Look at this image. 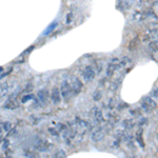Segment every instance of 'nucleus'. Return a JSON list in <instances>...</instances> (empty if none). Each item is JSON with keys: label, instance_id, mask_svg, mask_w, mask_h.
<instances>
[{"label": "nucleus", "instance_id": "obj_3", "mask_svg": "<svg viewBox=\"0 0 158 158\" xmlns=\"http://www.w3.org/2000/svg\"><path fill=\"white\" fill-rule=\"evenodd\" d=\"M71 88H72V91H73V94H79L81 92L83 88V84L81 82V80L79 78L77 77H73L72 79V85H71Z\"/></svg>", "mask_w": 158, "mask_h": 158}, {"label": "nucleus", "instance_id": "obj_16", "mask_svg": "<svg viewBox=\"0 0 158 158\" xmlns=\"http://www.w3.org/2000/svg\"><path fill=\"white\" fill-rule=\"evenodd\" d=\"M65 157H66V153L63 150L57 151L55 153V155H54V158H65Z\"/></svg>", "mask_w": 158, "mask_h": 158}, {"label": "nucleus", "instance_id": "obj_24", "mask_svg": "<svg viewBox=\"0 0 158 158\" xmlns=\"http://www.w3.org/2000/svg\"><path fill=\"white\" fill-rule=\"evenodd\" d=\"M123 124H124V127H126L127 129H131L133 128L134 123L132 122V120H124V122H123Z\"/></svg>", "mask_w": 158, "mask_h": 158}, {"label": "nucleus", "instance_id": "obj_15", "mask_svg": "<svg viewBox=\"0 0 158 158\" xmlns=\"http://www.w3.org/2000/svg\"><path fill=\"white\" fill-rule=\"evenodd\" d=\"M94 117H95V120L97 121V122H102L103 121V114L101 111L98 110V112L94 115Z\"/></svg>", "mask_w": 158, "mask_h": 158}, {"label": "nucleus", "instance_id": "obj_26", "mask_svg": "<svg viewBox=\"0 0 158 158\" xmlns=\"http://www.w3.org/2000/svg\"><path fill=\"white\" fill-rule=\"evenodd\" d=\"M49 131H50V133L52 134V135H54V136H56V137H58L59 136V133H58L57 131H56V129H49Z\"/></svg>", "mask_w": 158, "mask_h": 158}, {"label": "nucleus", "instance_id": "obj_19", "mask_svg": "<svg viewBox=\"0 0 158 158\" xmlns=\"http://www.w3.org/2000/svg\"><path fill=\"white\" fill-rule=\"evenodd\" d=\"M149 48L152 51V53H154V52L157 53V40L152 41V42L150 43V45H149Z\"/></svg>", "mask_w": 158, "mask_h": 158}, {"label": "nucleus", "instance_id": "obj_5", "mask_svg": "<svg viewBox=\"0 0 158 158\" xmlns=\"http://www.w3.org/2000/svg\"><path fill=\"white\" fill-rule=\"evenodd\" d=\"M104 136H105L104 131L102 129H98V130H96L92 134V140L95 141V142H99V141H101L104 138Z\"/></svg>", "mask_w": 158, "mask_h": 158}, {"label": "nucleus", "instance_id": "obj_18", "mask_svg": "<svg viewBox=\"0 0 158 158\" xmlns=\"http://www.w3.org/2000/svg\"><path fill=\"white\" fill-rule=\"evenodd\" d=\"M144 14H143V13H141V12H137V13H135V14H134V19H135V20H137V21H141L143 19V18H144Z\"/></svg>", "mask_w": 158, "mask_h": 158}, {"label": "nucleus", "instance_id": "obj_30", "mask_svg": "<svg viewBox=\"0 0 158 158\" xmlns=\"http://www.w3.org/2000/svg\"><path fill=\"white\" fill-rule=\"evenodd\" d=\"M8 147H9V141L8 140H4V143H3V148L8 149Z\"/></svg>", "mask_w": 158, "mask_h": 158}, {"label": "nucleus", "instance_id": "obj_23", "mask_svg": "<svg viewBox=\"0 0 158 158\" xmlns=\"http://www.w3.org/2000/svg\"><path fill=\"white\" fill-rule=\"evenodd\" d=\"M34 98V95H32V94H29V95L24 96V97H22V99H21V102L22 103H25L26 101L31 100V99H33Z\"/></svg>", "mask_w": 158, "mask_h": 158}, {"label": "nucleus", "instance_id": "obj_31", "mask_svg": "<svg viewBox=\"0 0 158 158\" xmlns=\"http://www.w3.org/2000/svg\"><path fill=\"white\" fill-rule=\"evenodd\" d=\"M97 112H98V108H96V107H95V108H94L93 110H92V114H93V115H95V114L97 113Z\"/></svg>", "mask_w": 158, "mask_h": 158}, {"label": "nucleus", "instance_id": "obj_12", "mask_svg": "<svg viewBox=\"0 0 158 158\" xmlns=\"http://www.w3.org/2000/svg\"><path fill=\"white\" fill-rule=\"evenodd\" d=\"M138 46H139V39H138V37H136L130 42L129 49H130L131 51H134V50H136V49H138Z\"/></svg>", "mask_w": 158, "mask_h": 158}, {"label": "nucleus", "instance_id": "obj_22", "mask_svg": "<svg viewBox=\"0 0 158 158\" xmlns=\"http://www.w3.org/2000/svg\"><path fill=\"white\" fill-rule=\"evenodd\" d=\"M2 129L5 131V132H9V131L12 129V123L8 122V121H6V122H3L2 123Z\"/></svg>", "mask_w": 158, "mask_h": 158}, {"label": "nucleus", "instance_id": "obj_27", "mask_svg": "<svg viewBox=\"0 0 158 158\" xmlns=\"http://www.w3.org/2000/svg\"><path fill=\"white\" fill-rule=\"evenodd\" d=\"M70 22H72V13L69 14L68 18H66V23H70Z\"/></svg>", "mask_w": 158, "mask_h": 158}, {"label": "nucleus", "instance_id": "obj_33", "mask_svg": "<svg viewBox=\"0 0 158 158\" xmlns=\"http://www.w3.org/2000/svg\"><path fill=\"white\" fill-rule=\"evenodd\" d=\"M1 128H2V123H1V124H0V132H1V131H2V130H1Z\"/></svg>", "mask_w": 158, "mask_h": 158}, {"label": "nucleus", "instance_id": "obj_32", "mask_svg": "<svg viewBox=\"0 0 158 158\" xmlns=\"http://www.w3.org/2000/svg\"><path fill=\"white\" fill-rule=\"evenodd\" d=\"M2 72H3V68H2V66H0V74L2 73Z\"/></svg>", "mask_w": 158, "mask_h": 158}, {"label": "nucleus", "instance_id": "obj_11", "mask_svg": "<svg viewBox=\"0 0 158 158\" xmlns=\"http://www.w3.org/2000/svg\"><path fill=\"white\" fill-rule=\"evenodd\" d=\"M142 101H144L147 104L150 105L152 109H155L156 107H157V102H156V101L154 100V98H152V97H144L142 99Z\"/></svg>", "mask_w": 158, "mask_h": 158}, {"label": "nucleus", "instance_id": "obj_6", "mask_svg": "<svg viewBox=\"0 0 158 158\" xmlns=\"http://www.w3.org/2000/svg\"><path fill=\"white\" fill-rule=\"evenodd\" d=\"M37 96L38 98H39V100L41 101V102L45 103L46 101H48L49 99V92L46 90H40V91H38V93H37Z\"/></svg>", "mask_w": 158, "mask_h": 158}, {"label": "nucleus", "instance_id": "obj_8", "mask_svg": "<svg viewBox=\"0 0 158 158\" xmlns=\"http://www.w3.org/2000/svg\"><path fill=\"white\" fill-rule=\"evenodd\" d=\"M119 68H120V64H116V63H111V64L108 66V69H107V75L111 76L112 74L114 73V72H115V71H117Z\"/></svg>", "mask_w": 158, "mask_h": 158}, {"label": "nucleus", "instance_id": "obj_9", "mask_svg": "<svg viewBox=\"0 0 158 158\" xmlns=\"http://www.w3.org/2000/svg\"><path fill=\"white\" fill-rule=\"evenodd\" d=\"M57 25H58L57 21H54V22H52L50 25H49L48 28H46V30H45L44 32H43V35H45V36H46V35H50L51 33H52L53 31H54L56 28H57Z\"/></svg>", "mask_w": 158, "mask_h": 158}, {"label": "nucleus", "instance_id": "obj_10", "mask_svg": "<svg viewBox=\"0 0 158 158\" xmlns=\"http://www.w3.org/2000/svg\"><path fill=\"white\" fill-rule=\"evenodd\" d=\"M130 1H128V0H120L119 4H118V9H120L121 11H127L128 9H130Z\"/></svg>", "mask_w": 158, "mask_h": 158}, {"label": "nucleus", "instance_id": "obj_28", "mask_svg": "<svg viewBox=\"0 0 158 158\" xmlns=\"http://www.w3.org/2000/svg\"><path fill=\"white\" fill-rule=\"evenodd\" d=\"M148 122V119L147 118H142L140 120V122H139V124H144V123H147Z\"/></svg>", "mask_w": 158, "mask_h": 158}, {"label": "nucleus", "instance_id": "obj_7", "mask_svg": "<svg viewBox=\"0 0 158 158\" xmlns=\"http://www.w3.org/2000/svg\"><path fill=\"white\" fill-rule=\"evenodd\" d=\"M19 104L16 100H13V99H9L6 102L4 103V108L5 109H9V110H14V109L18 108Z\"/></svg>", "mask_w": 158, "mask_h": 158}, {"label": "nucleus", "instance_id": "obj_20", "mask_svg": "<svg viewBox=\"0 0 158 158\" xmlns=\"http://www.w3.org/2000/svg\"><path fill=\"white\" fill-rule=\"evenodd\" d=\"M141 108H142L143 110L146 111L147 113H151V112L153 111V109L151 108V107H150L149 104H147V103L144 102V101H142V102H141Z\"/></svg>", "mask_w": 158, "mask_h": 158}, {"label": "nucleus", "instance_id": "obj_2", "mask_svg": "<svg viewBox=\"0 0 158 158\" xmlns=\"http://www.w3.org/2000/svg\"><path fill=\"white\" fill-rule=\"evenodd\" d=\"M95 70H94L91 65H88V66H85V69L83 70V73H82V76L84 78L85 81H92L95 78Z\"/></svg>", "mask_w": 158, "mask_h": 158}, {"label": "nucleus", "instance_id": "obj_14", "mask_svg": "<svg viewBox=\"0 0 158 158\" xmlns=\"http://www.w3.org/2000/svg\"><path fill=\"white\" fill-rule=\"evenodd\" d=\"M35 148L37 149L38 151H40V152H44V151L48 150V148L45 146V142H43V141H39L35 146Z\"/></svg>", "mask_w": 158, "mask_h": 158}, {"label": "nucleus", "instance_id": "obj_21", "mask_svg": "<svg viewBox=\"0 0 158 158\" xmlns=\"http://www.w3.org/2000/svg\"><path fill=\"white\" fill-rule=\"evenodd\" d=\"M78 126L80 127L81 129H87L89 127V123H88V121L82 120V119H79V120H78Z\"/></svg>", "mask_w": 158, "mask_h": 158}, {"label": "nucleus", "instance_id": "obj_25", "mask_svg": "<svg viewBox=\"0 0 158 158\" xmlns=\"http://www.w3.org/2000/svg\"><path fill=\"white\" fill-rule=\"evenodd\" d=\"M136 138H137L138 142L140 143V146L143 147V142H142V137H141V131L139 132V133L137 134V136H136Z\"/></svg>", "mask_w": 158, "mask_h": 158}, {"label": "nucleus", "instance_id": "obj_13", "mask_svg": "<svg viewBox=\"0 0 158 158\" xmlns=\"http://www.w3.org/2000/svg\"><path fill=\"white\" fill-rule=\"evenodd\" d=\"M8 92H9V84L6 82H4V83H2V84L0 85V97L1 96H5L6 94H8Z\"/></svg>", "mask_w": 158, "mask_h": 158}, {"label": "nucleus", "instance_id": "obj_17", "mask_svg": "<svg viewBox=\"0 0 158 158\" xmlns=\"http://www.w3.org/2000/svg\"><path fill=\"white\" fill-rule=\"evenodd\" d=\"M102 98V93H101L100 91H95L93 94V99L95 101H99Z\"/></svg>", "mask_w": 158, "mask_h": 158}, {"label": "nucleus", "instance_id": "obj_29", "mask_svg": "<svg viewBox=\"0 0 158 158\" xmlns=\"http://www.w3.org/2000/svg\"><path fill=\"white\" fill-rule=\"evenodd\" d=\"M152 98H157V90L152 92Z\"/></svg>", "mask_w": 158, "mask_h": 158}, {"label": "nucleus", "instance_id": "obj_4", "mask_svg": "<svg viewBox=\"0 0 158 158\" xmlns=\"http://www.w3.org/2000/svg\"><path fill=\"white\" fill-rule=\"evenodd\" d=\"M51 98H52V101L54 104H59L61 101V94L60 90L58 88H54L52 90V94H51Z\"/></svg>", "mask_w": 158, "mask_h": 158}, {"label": "nucleus", "instance_id": "obj_1", "mask_svg": "<svg viewBox=\"0 0 158 158\" xmlns=\"http://www.w3.org/2000/svg\"><path fill=\"white\" fill-rule=\"evenodd\" d=\"M61 97L64 99V100H68L69 98L72 96L73 94V91H72V88H71L70 83L68 81H63L62 84H61V91H60Z\"/></svg>", "mask_w": 158, "mask_h": 158}]
</instances>
